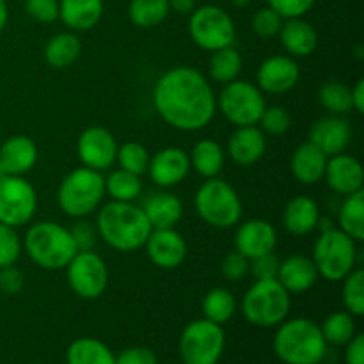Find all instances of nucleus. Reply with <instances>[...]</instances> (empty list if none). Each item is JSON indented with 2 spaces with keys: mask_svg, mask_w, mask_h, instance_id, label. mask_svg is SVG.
I'll return each instance as SVG.
<instances>
[{
  "mask_svg": "<svg viewBox=\"0 0 364 364\" xmlns=\"http://www.w3.org/2000/svg\"><path fill=\"white\" fill-rule=\"evenodd\" d=\"M153 105L169 127L180 132H199L212 123L217 96L201 71L176 66L156 80Z\"/></svg>",
  "mask_w": 364,
  "mask_h": 364,
  "instance_id": "f257e3e1",
  "label": "nucleus"
},
{
  "mask_svg": "<svg viewBox=\"0 0 364 364\" xmlns=\"http://www.w3.org/2000/svg\"><path fill=\"white\" fill-rule=\"evenodd\" d=\"M96 231L109 247L119 252H132L144 247L153 228L141 206L109 201L98 210Z\"/></svg>",
  "mask_w": 364,
  "mask_h": 364,
  "instance_id": "f03ea898",
  "label": "nucleus"
},
{
  "mask_svg": "<svg viewBox=\"0 0 364 364\" xmlns=\"http://www.w3.org/2000/svg\"><path fill=\"white\" fill-rule=\"evenodd\" d=\"M272 347L274 354L284 364H320L327 352L318 323L302 316L277 326Z\"/></svg>",
  "mask_w": 364,
  "mask_h": 364,
  "instance_id": "7ed1b4c3",
  "label": "nucleus"
},
{
  "mask_svg": "<svg viewBox=\"0 0 364 364\" xmlns=\"http://www.w3.org/2000/svg\"><path fill=\"white\" fill-rule=\"evenodd\" d=\"M21 247L28 258L45 270H64L78 252L71 231L52 220H41L27 230Z\"/></svg>",
  "mask_w": 364,
  "mask_h": 364,
  "instance_id": "20e7f679",
  "label": "nucleus"
},
{
  "mask_svg": "<svg viewBox=\"0 0 364 364\" xmlns=\"http://www.w3.org/2000/svg\"><path fill=\"white\" fill-rule=\"evenodd\" d=\"M105 176L89 167H77L63 178L57 191L60 212L71 219L95 213L105 199Z\"/></svg>",
  "mask_w": 364,
  "mask_h": 364,
  "instance_id": "39448f33",
  "label": "nucleus"
},
{
  "mask_svg": "<svg viewBox=\"0 0 364 364\" xmlns=\"http://www.w3.org/2000/svg\"><path fill=\"white\" fill-rule=\"evenodd\" d=\"M291 308V295L274 279H256L242 299V315L251 326L270 329L284 322Z\"/></svg>",
  "mask_w": 364,
  "mask_h": 364,
  "instance_id": "423d86ee",
  "label": "nucleus"
},
{
  "mask_svg": "<svg viewBox=\"0 0 364 364\" xmlns=\"http://www.w3.org/2000/svg\"><path fill=\"white\" fill-rule=\"evenodd\" d=\"M194 208L199 219L217 230H230L242 219V201L233 185L217 178H208L194 196Z\"/></svg>",
  "mask_w": 364,
  "mask_h": 364,
  "instance_id": "0eeeda50",
  "label": "nucleus"
},
{
  "mask_svg": "<svg viewBox=\"0 0 364 364\" xmlns=\"http://www.w3.org/2000/svg\"><path fill=\"white\" fill-rule=\"evenodd\" d=\"M313 263L327 281H343L358 267V242L340 228L320 233L313 245Z\"/></svg>",
  "mask_w": 364,
  "mask_h": 364,
  "instance_id": "6e6552de",
  "label": "nucleus"
},
{
  "mask_svg": "<svg viewBox=\"0 0 364 364\" xmlns=\"http://www.w3.org/2000/svg\"><path fill=\"white\" fill-rule=\"evenodd\" d=\"M188 34L192 41L206 52L233 46L237 41L233 18L219 6L196 7L188 18Z\"/></svg>",
  "mask_w": 364,
  "mask_h": 364,
  "instance_id": "1a4fd4ad",
  "label": "nucleus"
},
{
  "mask_svg": "<svg viewBox=\"0 0 364 364\" xmlns=\"http://www.w3.org/2000/svg\"><path fill=\"white\" fill-rule=\"evenodd\" d=\"M226 347L223 326L201 318L194 320L180 336V359L183 364H217Z\"/></svg>",
  "mask_w": 364,
  "mask_h": 364,
  "instance_id": "9d476101",
  "label": "nucleus"
},
{
  "mask_svg": "<svg viewBox=\"0 0 364 364\" xmlns=\"http://www.w3.org/2000/svg\"><path fill=\"white\" fill-rule=\"evenodd\" d=\"M265 107V96L258 85L238 78L224 85L217 96V109L235 128L258 124Z\"/></svg>",
  "mask_w": 364,
  "mask_h": 364,
  "instance_id": "9b49d317",
  "label": "nucleus"
},
{
  "mask_svg": "<svg viewBox=\"0 0 364 364\" xmlns=\"http://www.w3.org/2000/svg\"><path fill=\"white\" fill-rule=\"evenodd\" d=\"M68 284L77 297L95 301L109 287V269L95 251H78L66 267Z\"/></svg>",
  "mask_w": 364,
  "mask_h": 364,
  "instance_id": "f8f14e48",
  "label": "nucleus"
},
{
  "mask_svg": "<svg viewBox=\"0 0 364 364\" xmlns=\"http://www.w3.org/2000/svg\"><path fill=\"white\" fill-rule=\"evenodd\" d=\"M38 210V194L23 176H4L0 180V223L11 228L28 224Z\"/></svg>",
  "mask_w": 364,
  "mask_h": 364,
  "instance_id": "ddd939ff",
  "label": "nucleus"
},
{
  "mask_svg": "<svg viewBox=\"0 0 364 364\" xmlns=\"http://www.w3.org/2000/svg\"><path fill=\"white\" fill-rule=\"evenodd\" d=\"M117 142L103 127H89L77 141V155L82 166L103 173L116 162Z\"/></svg>",
  "mask_w": 364,
  "mask_h": 364,
  "instance_id": "4468645a",
  "label": "nucleus"
},
{
  "mask_svg": "<svg viewBox=\"0 0 364 364\" xmlns=\"http://www.w3.org/2000/svg\"><path fill=\"white\" fill-rule=\"evenodd\" d=\"M301 68L290 55H272L259 64L256 85L263 95H284L297 85Z\"/></svg>",
  "mask_w": 364,
  "mask_h": 364,
  "instance_id": "2eb2a0df",
  "label": "nucleus"
},
{
  "mask_svg": "<svg viewBox=\"0 0 364 364\" xmlns=\"http://www.w3.org/2000/svg\"><path fill=\"white\" fill-rule=\"evenodd\" d=\"M149 262L162 270H174L187 258V242L174 228L153 230L144 244Z\"/></svg>",
  "mask_w": 364,
  "mask_h": 364,
  "instance_id": "dca6fc26",
  "label": "nucleus"
},
{
  "mask_svg": "<svg viewBox=\"0 0 364 364\" xmlns=\"http://www.w3.org/2000/svg\"><path fill=\"white\" fill-rule=\"evenodd\" d=\"M191 169L188 153L176 146H169L156 151L149 159L148 174L153 183L159 185L160 188H171L181 183L188 176Z\"/></svg>",
  "mask_w": 364,
  "mask_h": 364,
  "instance_id": "f3484780",
  "label": "nucleus"
},
{
  "mask_svg": "<svg viewBox=\"0 0 364 364\" xmlns=\"http://www.w3.org/2000/svg\"><path fill=\"white\" fill-rule=\"evenodd\" d=\"M277 245V231L269 220L249 219L237 228L235 233V251L251 259L274 252Z\"/></svg>",
  "mask_w": 364,
  "mask_h": 364,
  "instance_id": "a211bd4d",
  "label": "nucleus"
},
{
  "mask_svg": "<svg viewBox=\"0 0 364 364\" xmlns=\"http://www.w3.org/2000/svg\"><path fill=\"white\" fill-rule=\"evenodd\" d=\"M309 142L322 149L327 156L345 153L352 142V127L343 116H323L311 124Z\"/></svg>",
  "mask_w": 364,
  "mask_h": 364,
  "instance_id": "6ab92c4d",
  "label": "nucleus"
},
{
  "mask_svg": "<svg viewBox=\"0 0 364 364\" xmlns=\"http://www.w3.org/2000/svg\"><path fill=\"white\" fill-rule=\"evenodd\" d=\"M323 180L327 181L334 194L343 196V198L355 194V192L363 191L364 185L361 162L348 153H338V155L329 156Z\"/></svg>",
  "mask_w": 364,
  "mask_h": 364,
  "instance_id": "aec40b11",
  "label": "nucleus"
},
{
  "mask_svg": "<svg viewBox=\"0 0 364 364\" xmlns=\"http://www.w3.org/2000/svg\"><path fill=\"white\" fill-rule=\"evenodd\" d=\"M267 151V139L262 128L252 127H237L228 141V155L237 166L249 167L262 160Z\"/></svg>",
  "mask_w": 364,
  "mask_h": 364,
  "instance_id": "412c9836",
  "label": "nucleus"
},
{
  "mask_svg": "<svg viewBox=\"0 0 364 364\" xmlns=\"http://www.w3.org/2000/svg\"><path fill=\"white\" fill-rule=\"evenodd\" d=\"M318 270L309 256L294 255L279 263L276 279L283 284L288 294H304L311 290L318 281Z\"/></svg>",
  "mask_w": 364,
  "mask_h": 364,
  "instance_id": "4be33fe9",
  "label": "nucleus"
},
{
  "mask_svg": "<svg viewBox=\"0 0 364 364\" xmlns=\"http://www.w3.org/2000/svg\"><path fill=\"white\" fill-rule=\"evenodd\" d=\"M0 162L11 176H25L38 162V146L27 135H13L0 146Z\"/></svg>",
  "mask_w": 364,
  "mask_h": 364,
  "instance_id": "5701e85b",
  "label": "nucleus"
},
{
  "mask_svg": "<svg viewBox=\"0 0 364 364\" xmlns=\"http://www.w3.org/2000/svg\"><path fill=\"white\" fill-rule=\"evenodd\" d=\"M277 36H279L284 52L294 59L311 55L318 46V34H316L315 27L304 18L284 20Z\"/></svg>",
  "mask_w": 364,
  "mask_h": 364,
  "instance_id": "b1692460",
  "label": "nucleus"
},
{
  "mask_svg": "<svg viewBox=\"0 0 364 364\" xmlns=\"http://www.w3.org/2000/svg\"><path fill=\"white\" fill-rule=\"evenodd\" d=\"M320 206L309 196H295L287 203L283 212V226L294 237H306L318 226Z\"/></svg>",
  "mask_w": 364,
  "mask_h": 364,
  "instance_id": "393cba45",
  "label": "nucleus"
},
{
  "mask_svg": "<svg viewBox=\"0 0 364 364\" xmlns=\"http://www.w3.org/2000/svg\"><path fill=\"white\" fill-rule=\"evenodd\" d=\"M329 156L316 148L313 142L306 141L294 151L290 160V169L295 180L302 185H316L323 180Z\"/></svg>",
  "mask_w": 364,
  "mask_h": 364,
  "instance_id": "a878e982",
  "label": "nucleus"
},
{
  "mask_svg": "<svg viewBox=\"0 0 364 364\" xmlns=\"http://www.w3.org/2000/svg\"><path fill=\"white\" fill-rule=\"evenodd\" d=\"M103 14V0H59V20L71 32L91 31Z\"/></svg>",
  "mask_w": 364,
  "mask_h": 364,
  "instance_id": "bb28decb",
  "label": "nucleus"
},
{
  "mask_svg": "<svg viewBox=\"0 0 364 364\" xmlns=\"http://www.w3.org/2000/svg\"><path fill=\"white\" fill-rule=\"evenodd\" d=\"M153 230L174 228L183 217V203L173 192L160 191L149 196L141 206Z\"/></svg>",
  "mask_w": 364,
  "mask_h": 364,
  "instance_id": "cd10ccee",
  "label": "nucleus"
},
{
  "mask_svg": "<svg viewBox=\"0 0 364 364\" xmlns=\"http://www.w3.org/2000/svg\"><path fill=\"white\" fill-rule=\"evenodd\" d=\"M188 159H191V167H194L196 173L208 180V178H217L220 174L224 162H226V151L213 139H203V141L196 142L192 151L188 153Z\"/></svg>",
  "mask_w": 364,
  "mask_h": 364,
  "instance_id": "c85d7f7f",
  "label": "nucleus"
},
{
  "mask_svg": "<svg viewBox=\"0 0 364 364\" xmlns=\"http://www.w3.org/2000/svg\"><path fill=\"white\" fill-rule=\"evenodd\" d=\"M82 53V41L75 32H59L45 45V60L55 70H64L77 63Z\"/></svg>",
  "mask_w": 364,
  "mask_h": 364,
  "instance_id": "c756f323",
  "label": "nucleus"
},
{
  "mask_svg": "<svg viewBox=\"0 0 364 364\" xmlns=\"http://www.w3.org/2000/svg\"><path fill=\"white\" fill-rule=\"evenodd\" d=\"M68 364H116V355L96 338H78L68 347Z\"/></svg>",
  "mask_w": 364,
  "mask_h": 364,
  "instance_id": "7c9ffc66",
  "label": "nucleus"
},
{
  "mask_svg": "<svg viewBox=\"0 0 364 364\" xmlns=\"http://www.w3.org/2000/svg\"><path fill=\"white\" fill-rule=\"evenodd\" d=\"M338 224L340 230L358 244L364 240V191L345 196L338 210Z\"/></svg>",
  "mask_w": 364,
  "mask_h": 364,
  "instance_id": "2f4dec72",
  "label": "nucleus"
},
{
  "mask_svg": "<svg viewBox=\"0 0 364 364\" xmlns=\"http://www.w3.org/2000/svg\"><path fill=\"white\" fill-rule=\"evenodd\" d=\"M242 68H244V60H242L240 52L235 46H226V48L212 52L208 63V75L213 82L226 85L240 77Z\"/></svg>",
  "mask_w": 364,
  "mask_h": 364,
  "instance_id": "473e14b6",
  "label": "nucleus"
},
{
  "mask_svg": "<svg viewBox=\"0 0 364 364\" xmlns=\"http://www.w3.org/2000/svg\"><path fill=\"white\" fill-rule=\"evenodd\" d=\"M203 316L217 326H224L233 318L237 311V299L228 288H213L203 299Z\"/></svg>",
  "mask_w": 364,
  "mask_h": 364,
  "instance_id": "72a5a7b5",
  "label": "nucleus"
},
{
  "mask_svg": "<svg viewBox=\"0 0 364 364\" xmlns=\"http://www.w3.org/2000/svg\"><path fill=\"white\" fill-rule=\"evenodd\" d=\"M105 194L110 201L134 203L142 194L141 176L128 173L124 169H116L105 178Z\"/></svg>",
  "mask_w": 364,
  "mask_h": 364,
  "instance_id": "f704fd0d",
  "label": "nucleus"
},
{
  "mask_svg": "<svg viewBox=\"0 0 364 364\" xmlns=\"http://www.w3.org/2000/svg\"><path fill=\"white\" fill-rule=\"evenodd\" d=\"M169 11V0H132L128 16L135 27L151 28L162 23Z\"/></svg>",
  "mask_w": 364,
  "mask_h": 364,
  "instance_id": "c9c22d12",
  "label": "nucleus"
},
{
  "mask_svg": "<svg viewBox=\"0 0 364 364\" xmlns=\"http://www.w3.org/2000/svg\"><path fill=\"white\" fill-rule=\"evenodd\" d=\"M322 336L327 345L343 347L355 336V316L348 311H334L320 326Z\"/></svg>",
  "mask_w": 364,
  "mask_h": 364,
  "instance_id": "e433bc0d",
  "label": "nucleus"
},
{
  "mask_svg": "<svg viewBox=\"0 0 364 364\" xmlns=\"http://www.w3.org/2000/svg\"><path fill=\"white\" fill-rule=\"evenodd\" d=\"M318 102L329 114L345 116L352 110L350 87L340 80L326 82L318 91Z\"/></svg>",
  "mask_w": 364,
  "mask_h": 364,
  "instance_id": "4c0bfd02",
  "label": "nucleus"
},
{
  "mask_svg": "<svg viewBox=\"0 0 364 364\" xmlns=\"http://www.w3.org/2000/svg\"><path fill=\"white\" fill-rule=\"evenodd\" d=\"M149 159H151V155H149L148 148L142 146L141 142L128 141L124 144L117 146L116 162L119 164V169L128 171V173H134L137 176L146 174L148 173Z\"/></svg>",
  "mask_w": 364,
  "mask_h": 364,
  "instance_id": "58836bf2",
  "label": "nucleus"
},
{
  "mask_svg": "<svg viewBox=\"0 0 364 364\" xmlns=\"http://www.w3.org/2000/svg\"><path fill=\"white\" fill-rule=\"evenodd\" d=\"M341 301H343L345 311L350 313L352 316L361 318L364 315V272L359 267H355L343 279Z\"/></svg>",
  "mask_w": 364,
  "mask_h": 364,
  "instance_id": "ea45409f",
  "label": "nucleus"
},
{
  "mask_svg": "<svg viewBox=\"0 0 364 364\" xmlns=\"http://www.w3.org/2000/svg\"><path fill=\"white\" fill-rule=\"evenodd\" d=\"M259 128L267 135H284L291 127V116L284 107H265L258 121Z\"/></svg>",
  "mask_w": 364,
  "mask_h": 364,
  "instance_id": "a19ab883",
  "label": "nucleus"
},
{
  "mask_svg": "<svg viewBox=\"0 0 364 364\" xmlns=\"http://www.w3.org/2000/svg\"><path fill=\"white\" fill-rule=\"evenodd\" d=\"M283 18L272 9V7H262V9L256 11L252 14L251 27L258 38L262 39H270L276 38L281 31V25H283Z\"/></svg>",
  "mask_w": 364,
  "mask_h": 364,
  "instance_id": "79ce46f5",
  "label": "nucleus"
},
{
  "mask_svg": "<svg viewBox=\"0 0 364 364\" xmlns=\"http://www.w3.org/2000/svg\"><path fill=\"white\" fill-rule=\"evenodd\" d=\"M21 255V238L18 237L16 228L0 223V269L14 265Z\"/></svg>",
  "mask_w": 364,
  "mask_h": 364,
  "instance_id": "37998d69",
  "label": "nucleus"
},
{
  "mask_svg": "<svg viewBox=\"0 0 364 364\" xmlns=\"http://www.w3.org/2000/svg\"><path fill=\"white\" fill-rule=\"evenodd\" d=\"M251 270V262L245 258L244 255H240L238 251L228 252L223 258V263H220V272L226 277L228 281H242Z\"/></svg>",
  "mask_w": 364,
  "mask_h": 364,
  "instance_id": "c03bdc74",
  "label": "nucleus"
},
{
  "mask_svg": "<svg viewBox=\"0 0 364 364\" xmlns=\"http://www.w3.org/2000/svg\"><path fill=\"white\" fill-rule=\"evenodd\" d=\"M25 11L39 23H53L59 20V0H25Z\"/></svg>",
  "mask_w": 364,
  "mask_h": 364,
  "instance_id": "a18cd8bd",
  "label": "nucleus"
},
{
  "mask_svg": "<svg viewBox=\"0 0 364 364\" xmlns=\"http://www.w3.org/2000/svg\"><path fill=\"white\" fill-rule=\"evenodd\" d=\"M316 0H269V7H272L283 20L288 18H302L311 11Z\"/></svg>",
  "mask_w": 364,
  "mask_h": 364,
  "instance_id": "49530a36",
  "label": "nucleus"
},
{
  "mask_svg": "<svg viewBox=\"0 0 364 364\" xmlns=\"http://www.w3.org/2000/svg\"><path fill=\"white\" fill-rule=\"evenodd\" d=\"M25 276L18 267L9 265L0 269V291L4 295H16L23 290Z\"/></svg>",
  "mask_w": 364,
  "mask_h": 364,
  "instance_id": "de8ad7c7",
  "label": "nucleus"
},
{
  "mask_svg": "<svg viewBox=\"0 0 364 364\" xmlns=\"http://www.w3.org/2000/svg\"><path fill=\"white\" fill-rule=\"evenodd\" d=\"M70 231L78 251H92V247L96 244V237H98V231H96V228H92L91 223L80 220Z\"/></svg>",
  "mask_w": 364,
  "mask_h": 364,
  "instance_id": "09e8293b",
  "label": "nucleus"
},
{
  "mask_svg": "<svg viewBox=\"0 0 364 364\" xmlns=\"http://www.w3.org/2000/svg\"><path fill=\"white\" fill-rule=\"evenodd\" d=\"M116 364H159V359L151 348L130 347L116 355Z\"/></svg>",
  "mask_w": 364,
  "mask_h": 364,
  "instance_id": "8fccbe9b",
  "label": "nucleus"
},
{
  "mask_svg": "<svg viewBox=\"0 0 364 364\" xmlns=\"http://www.w3.org/2000/svg\"><path fill=\"white\" fill-rule=\"evenodd\" d=\"M279 259L276 258L274 252L259 258L251 259V270L256 279H274L277 277V269H279Z\"/></svg>",
  "mask_w": 364,
  "mask_h": 364,
  "instance_id": "3c124183",
  "label": "nucleus"
},
{
  "mask_svg": "<svg viewBox=\"0 0 364 364\" xmlns=\"http://www.w3.org/2000/svg\"><path fill=\"white\" fill-rule=\"evenodd\" d=\"M345 347V363L364 364V334H355Z\"/></svg>",
  "mask_w": 364,
  "mask_h": 364,
  "instance_id": "603ef678",
  "label": "nucleus"
},
{
  "mask_svg": "<svg viewBox=\"0 0 364 364\" xmlns=\"http://www.w3.org/2000/svg\"><path fill=\"white\" fill-rule=\"evenodd\" d=\"M350 98H352V110L363 114L364 112V80L355 82L354 87H350Z\"/></svg>",
  "mask_w": 364,
  "mask_h": 364,
  "instance_id": "864d4df0",
  "label": "nucleus"
},
{
  "mask_svg": "<svg viewBox=\"0 0 364 364\" xmlns=\"http://www.w3.org/2000/svg\"><path fill=\"white\" fill-rule=\"evenodd\" d=\"M169 9L178 14H191L196 9V0H169Z\"/></svg>",
  "mask_w": 364,
  "mask_h": 364,
  "instance_id": "5fc2aeb1",
  "label": "nucleus"
},
{
  "mask_svg": "<svg viewBox=\"0 0 364 364\" xmlns=\"http://www.w3.org/2000/svg\"><path fill=\"white\" fill-rule=\"evenodd\" d=\"M7 20H9V7H7L6 0H0V32L6 28Z\"/></svg>",
  "mask_w": 364,
  "mask_h": 364,
  "instance_id": "6e6d98bb",
  "label": "nucleus"
},
{
  "mask_svg": "<svg viewBox=\"0 0 364 364\" xmlns=\"http://www.w3.org/2000/svg\"><path fill=\"white\" fill-rule=\"evenodd\" d=\"M235 7H247L252 0H230Z\"/></svg>",
  "mask_w": 364,
  "mask_h": 364,
  "instance_id": "4d7b16f0",
  "label": "nucleus"
},
{
  "mask_svg": "<svg viewBox=\"0 0 364 364\" xmlns=\"http://www.w3.org/2000/svg\"><path fill=\"white\" fill-rule=\"evenodd\" d=\"M4 176H7V173H6V169H4V166H2V162H0V180H2Z\"/></svg>",
  "mask_w": 364,
  "mask_h": 364,
  "instance_id": "13d9d810",
  "label": "nucleus"
}]
</instances>
